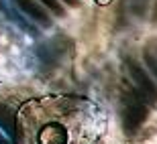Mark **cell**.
<instances>
[{
	"label": "cell",
	"mask_w": 157,
	"mask_h": 144,
	"mask_svg": "<svg viewBox=\"0 0 157 144\" xmlns=\"http://www.w3.org/2000/svg\"><path fill=\"white\" fill-rule=\"evenodd\" d=\"M92 122L76 104L61 106V118L41 126L37 144H92Z\"/></svg>",
	"instance_id": "6da1fadb"
},
{
	"label": "cell",
	"mask_w": 157,
	"mask_h": 144,
	"mask_svg": "<svg viewBox=\"0 0 157 144\" xmlns=\"http://www.w3.org/2000/svg\"><path fill=\"white\" fill-rule=\"evenodd\" d=\"M21 8H25V12H29L33 18H37V20H41V23H47V16L45 12H41V8L33 2V0H14Z\"/></svg>",
	"instance_id": "7a4b0ae2"
}]
</instances>
